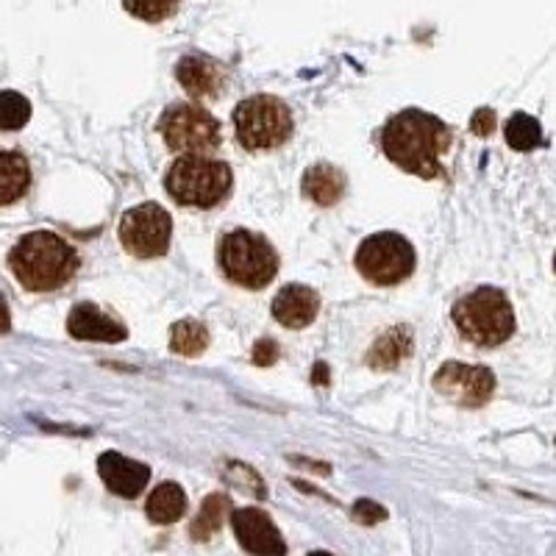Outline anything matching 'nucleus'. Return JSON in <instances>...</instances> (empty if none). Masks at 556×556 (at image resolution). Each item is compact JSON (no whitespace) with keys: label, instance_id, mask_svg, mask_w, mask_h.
I'll return each instance as SVG.
<instances>
[{"label":"nucleus","instance_id":"f257e3e1","mask_svg":"<svg viewBox=\"0 0 556 556\" xmlns=\"http://www.w3.org/2000/svg\"><path fill=\"white\" fill-rule=\"evenodd\" d=\"M451 148V128L424 109H404L392 114L381 128V151L392 165L417 178H440L443 153Z\"/></svg>","mask_w":556,"mask_h":556},{"label":"nucleus","instance_id":"7ed1b4c3","mask_svg":"<svg viewBox=\"0 0 556 556\" xmlns=\"http://www.w3.org/2000/svg\"><path fill=\"white\" fill-rule=\"evenodd\" d=\"M456 331L476 348H498L513 340L518 323L509 298L498 287H479L459 298L451 309Z\"/></svg>","mask_w":556,"mask_h":556},{"label":"nucleus","instance_id":"bb28decb","mask_svg":"<svg viewBox=\"0 0 556 556\" xmlns=\"http://www.w3.org/2000/svg\"><path fill=\"white\" fill-rule=\"evenodd\" d=\"M470 131L479 137H490L495 131V112L493 109H476L473 121H470Z\"/></svg>","mask_w":556,"mask_h":556},{"label":"nucleus","instance_id":"39448f33","mask_svg":"<svg viewBox=\"0 0 556 556\" xmlns=\"http://www.w3.org/2000/svg\"><path fill=\"white\" fill-rule=\"evenodd\" d=\"M235 173L226 162L208 156H178L165 176V190L178 206L215 208L231 192Z\"/></svg>","mask_w":556,"mask_h":556},{"label":"nucleus","instance_id":"aec40b11","mask_svg":"<svg viewBox=\"0 0 556 556\" xmlns=\"http://www.w3.org/2000/svg\"><path fill=\"white\" fill-rule=\"evenodd\" d=\"M231 513V498L223 493H212L198 509L195 520L190 523V538L195 543H208L223 529V520Z\"/></svg>","mask_w":556,"mask_h":556},{"label":"nucleus","instance_id":"c85d7f7f","mask_svg":"<svg viewBox=\"0 0 556 556\" xmlns=\"http://www.w3.org/2000/svg\"><path fill=\"white\" fill-rule=\"evenodd\" d=\"M312 384H320V387L329 384V365H326V362H317L315 374H312Z\"/></svg>","mask_w":556,"mask_h":556},{"label":"nucleus","instance_id":"393cba45","mask_svg":"<svg viewBox=\"0 0 556 556\" xmlns=\"http://www.w3.org/2000/svg\"><path fill=\"white\" fill-rule=\"evenodd\" d=\"M387 518V509L381 504L370 498H359L354 504V520H359L362 526H376Z\"/></svg>","mask_w":556,"mask_h":556},{"label":"nucleus","instance_id":"f3484780","mask_svg":"<svg viewBox=\"0 0 556 556\" xmlns=\"http://www.w3.org/2000/svg\"><path fill=\"white\" fill-rule=\"evenodd\" d=\"M345 173L340 167L329 165V162H320V165H312L304 173L301 190L317 206H334L345 195Z\"/></svg>","mask_w":556,"mask_h":556},{"label":"nucleus","instance_id":"5701e85b","mask_svg":"<svg viewBox=\"0 0 556 556\" xmlns=\"http://www.w3.org/2000/svg\"><path fill=\"white\" fill-rule=\"evenodd\" d=\"M31 121V101L14 89H0V131H20Z\"/></svg>","mask_w":556,"mask_h":556},{"label":"nucleus","instance_id":"0eeeda50","mask_svg":"<svg viewBox=\"0 0 556 556\" xmlns=\"http://www.w3.org/2000/svg\"><path fill=\"white\" fill-rule=\"evenodd\" d=\"M356 273L376 287H395L415 273L417 256L406 237L395 231H379L362 240L354 256Z\"/></svg>","mask_w":556,"mask_h":556},{"label":"nucleus","instance_id":"412c9836","mask_svg":"<svg viewBox=\"0 0 556 556\" xmlns=\"http://www.w3.org/2000/svg\"><path fill=\"white\" fill-rule=\"evenodd\" d=\"M506 146L513 151H534V148L543 146V126H540L538 117H531L526 112H515L504 126Z\"/></svg>","mask_w":556,"mask_h":556},{"label":"nucleus","instance_id":"a211bd4d","mask_svg":"<svg viewBox=\"0 0 556 556\" xmlns=\"http://www.w3.org/2000/svg\"><path fill=\"white\" fill-rule=\"evenodd\" d=\"M31 187L28 159L17 151H0V206L17 203Z\"/></svg>","mask_w":556,"mask_h":556},{"label":"nucleus","instance_id":"dca6fc26","mask_svg":"<svg viewBox=\"0 0 556 556\" xmlns=\"http://www.w3.org/2000/svg\"><path fill=\"white\" fill-rule=\"evenodd\" d=\"M412 348H415V337H412L409 326H392L390 331H384L374 342V348L367 351L365 362L374 370H395L401 362L409 359Z\"/></svg>","mask_w":556,"mask_h":556},{"label":"nucleus","instance_id":"ddd939ff","mask_svg":"<svg viewBox=\"0 0 556 556\" xmlns=\"http://www.w3.org/2000/svg\"><path fill=\"white\" fill-rule=\"evenodd\" d=\"M67 334L81 342H123L128 329L117 317L106 315L98 304H76L67 315Z\"/></svg>","mask_w":556,"mask_h":556},{"label":"nucleus","instance_id":"4be33fe9","mask_svg":"<svg viewBox=\"0 0 556 556\" xmlns=\"http://www.w3.org/2000/svg\"><path fill=\"white\" fill-rule=\"evenodd\" d=\"M208 348V329L198 320H178L170 329V351L178 356H201Z\"/></svg>","mask_w":556,"mask_h":556},{"label":"nucleus","instance_id":"1a4fd4ad","mask_svg":"<svg viewBox=\"0 0 556 556\" xmlns=\"http://www.w3.org/2000/svg\"><path fill=\"white\" fill-rule=\"evenodd\" d=\"M173 240V217L165 206L148 201L121 217V242L137 260L165 256Z\"/></svg>","mask_w":556,"mask_h":556},{"label":"nucleus","instance_id":"c756f323","mask_svg":"<svg viewBox=\"0 0 556 556\" xmlns=\"http://www.w3.org/2000/svg\"><path fill=\"white\" fill-rule=\"evenodd\" d=\"M309 556H334V554H329V551H312Z\"/></svg>","mask_w":556,"mask_h":556},{"label":"nucleus","instance_id":"f8f14e48","mask_svg":"<svg viewBox=\"0 0 556 556\" xmlns=\"http://www.w3.org/2000/svg\"><path fill=\"white\" fill-rule=\"evenodd\" d=\"M98 473H101L106 490H112L121 498H137L151 481V468L146 462L128 459L117 451H106V454L98 456Z\"/></svg>","mask_w":556,"mask_h":556},{"label":"nucleus","instance_id":"6ab92c4d","mask_svg":"<svg viewBox=\"0 0 556 556\" xmlns=\"http://www.w3.org/2000/svg\"><path fill=\"white\" fill-rule=\"evenodd\" d=\"M146 515L151 523L159 526H170L176 520H181L187 515V493H184V486L176 484V481H162L148 495Z\"/></svg>","mask_w":556,"mask_h":556},{"label":"nucleus","instance_id":"2eb2a0df","mask_svg":"<svg viewBox=\"0 0 556 556\" xmlns=\"http://www.w3.org/2000/svg\"><path fill=\"white\" fill-rule=\"evenodd\" d=\"M176 78L187 96L192 98H217L220 89L226 87V70L220 62L203 53H187L178 59L176 64Z\"/></svg>","mask_w":556,"mask_h":556},{"label":"nucleus","instance_id":"20e7f679","mask_svg":"<svg viewBox=\"0 0 556 556\" xmlns=\"http://www.w3.org/2000/svg\"><path fill=\"white\" fill-rule=\"evenodd\" d=\"M217 267L231 285L265 290L278 273V253L267 237L248 228H235L217 240Z\"/></svg>","mask_w":556,"mask_h":556},{"label":"nucleus","instance_id":"9b49d317","mask_svg":"<svg viewBox=\"0 0 556 556\" xmlns=\"http://www.w3.org/2000/svg\"><path fill=\"white\" fill-rule=\"evenodd\" d=\"M231 529H235L237 540L242 548L253 556H285L287 543L281 538L278 526L273 518L256 506H245L231 513Z\"/></svg>","mask_w":556,"mask_h":556},{"label":"nucleus","instance_id":"6e6552de","mask_svg":"<svg viewBox=\"0 0 556 556\" xmlns=\"http://www.w3.org/2000/svg\"><path fill=\"white\" fill-rule=\"evenodd\" d=\"M159 134L181 156H206L220 148V123L198 103H170L159 117Z\"/></svg>","mask_w":556,"mask_h":556},{"label":"nucleus","instance_id":"b1692460","mask_svg":"<svg viewBox=\"0 0 556 556\" xmlns=\"http://www.w3.org/2000/svg\"><path fill=\"white\" fill-rule=\"evenodd\" d=\"M123 7L131 17L142 23H165L167 17L178 12L181 0H123Z\"/></svg>","mask_w":556,"mask_h":556},{"label":"nucleus","instance_id":"a878e982","mask_svg":"<svg viewBox=\"0 0 556 556\" xmlns=\"http://www.w3.org/2000/svg\"><path fill=\"white\" fill-rule=\"evenodd\" d=\"M278 359V342L270 337H262L256 345H253V365L267 367Z\"/></svg>","mask_w":556,"mask_h":556},{"label":"nucleus","instance_id":"9d476101","mask_svg":"<svg viewBox=\"0 0 556 556\" xmlns=\"http://www.w3.org/2000/svg\"><path fill=\"white\" fill-rule=\"evenodd\" d=\"M434 390L462 409H481L495 392V374L490 367L445 362L434 374Z\"/></svg>","mask_w":556,"mask_h":556},{"label":"nucleus","instance_id":"f03ea898","mask_svg":"<svg viewBox=\"0 0 556 556\" xmlns=\"http://www.w3.org/2000/svg\"><path fill=\"white\" fill-rule=\"evenodd\" d=\"M9 267L23 290L53 292L76 276L81 256L53 231H31L14 242L9 253Z\"/></svg>","mask_w":556,"mask_h":556},{"label":"nucleus","instance_id":"423d86ee","mask_svg":"<svg viewBox=\"0 0 556 556\" xmlns=\"http://www.w3.org/2000/svg\"><path fill=\"white\" fill-rule=\"evenodd\" d=\"M292 109L276 96H251L237 103L235 131L245 151H276L292 137Z\"/></svg>","mask_w":556,"mask_h":556},{"label":"nucleus","instance_id":"cd10ccee","mask_svg":"<svg viewBox=\"0 0 556 556\" xmlns=\"http://www.w3.org/2000/svg\"><path fill=\"white\" fill-rule=\"evenodd\" d=\"M9 329H12V312H9L7 298L0 295V334H7Z\"/></svg>","mask_w":556,"mask_h":556},{"label":"nucleus","instance_id":"4468645a","mask_svg":"<svg viewBox=\"0 0 556 556\" xmlns=\"http://www.w3.org/2000/svg\"><path fill=\"white\" fill-rule=\"evenodd\" d=\"M270 312L278 326L301 331L315 323L317 312H320V295L306 285H287L273 298Z\"/></svg>","mask_w":556,"mask_h":556}]
</instances>
